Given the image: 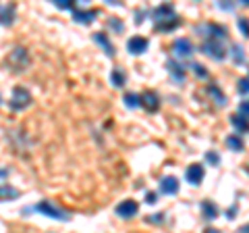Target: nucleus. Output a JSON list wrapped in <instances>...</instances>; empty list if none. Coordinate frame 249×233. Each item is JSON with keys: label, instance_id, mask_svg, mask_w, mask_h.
Segmentation results:
<instances>
[{"label": "nucleus", "instance_id": "c85d7f7f", "mask_svg": "<svg viewBox=\"0 0 249 233\" xmlns=\"http://www.w3.org/2000/svg\"><path fill=\"white\" fill-rule=\"evenodd\" d=\"M237 90H239V94L241 96H247V77H243V79H239V85H237Z\"/></svg>", "mask_w": 249, "mask_h": 233}, {"label": "nucleus", "instance_id": "4c0bfd02", "mask_svg": "<svg viewBox=\"0 0 249 233\" xmlns=\"http://www.w3.org/2000/svg\"><path fill=\"white\" fill-rule=\"evenodd\" d=\"M237 2H241V4H243V6H247V0H237Z\"/></svg>", "mask_w": 249, "mask_h": 233}, {"label": "nucleus", "instance_id": "473e14b6", "mask_svg": "<svg viewBox=\"0 0 249 233\" xmlns=\"http://www.w3.org/2000/svg\"><path fill=\"white\" fill-rule=\"evenodd\" d=\"M237 25H239V29H241V34L247 36V21H245V19H239Z\"/></svg>", "mask_w": 249, "mask_h": 233}, {"label": "nucleus", "instance_id": "bb28decb", "mask_svg": "<svg viewBox=\"0 0 249 233\" xmlns=\"http://www.w3.org/2000/svg\"><path fill=\"white\" fill-rule=\"evenodd\" d=\"M191 69H193V73H196L197 77H201V79H208V69H204V67H201L199 63H191Z\"/></svg>", "mask_w": 249, "mask_h": 233}, {"label": "nucleus", "instance_id": "6ab92c4d", "mask_svg": "<svg viewBox=\"0 0 249 233\" xmlns=\"http://www.w3.org/2000/svg\"><path fill=\"white\" fill-rule=\"evenodd\" d=\"M110 81L114 88H124V83H127V73L121 71V69H114L110 73Z\"/></svg>", "mask_w": 249, "mask_h": 233}, {"label": "nucleus", "instance_id": "f257e3e1", "mask_svg": "<svg viewBox=\"0 0 249 233\" xmlns=\"http://www.w3.org/2000/svg\"><path fill=\"white\" fill-rule=\"evenodd\" d=\"M154 21H156V29L162 34H168L173 32V29H177L178 25H181V19H178V15L175 11L173 4H160L158 9L154 11Z\"/></svg>", "mask_w": 249, "mask_h": 233}, {"label": "nucleus", "instance_id": "e433bc0d", "mask_svg": "<svg viewBox=\"0 0 249 233\" xmlns=\"http://www.w3.org/2000/svg\"><path fill=\"white\" fill-rule=\"evenodd\" d=\"M106 2H110V4H119V0H106Z\"/></svg>", "mask_w": 249, "mask_h": 233}, {"label": "nucleus", "instance_id": "a211bd4d", "mask_svg": "<svg viewBox=\"0 0 249 233\" xmlns=\"http://www.w3.org/2000/svg\"><path fill=\"white\" fill-rule=\"evenodd\" d=\"M201 213H204V216H206L208 221H214L216 216H218V208H216L214 202L204 200V202H201Z\"/></svg>", "mask_w": 249, "mask_h": 233}, {"label": "nucleus", "instance_id": "b1692460", "mask_svg": "<svg viewBox=\"0 0 249 233\" xmlns=\"http://www.w3.org/2000/svg\"><path fill=\"white\" fill-rule=\"evenodd\" d=\"M232 58H235V65H239V67H243L245 65V52H243V48L241 46H232Z\"/></svg>", "mask_w": 249, "mask_h": 233}, {"label": "nucleus", "instance_id": "c756f323", "mask_svg": "<svg viewBox=\"0 0 249 233\" xmlns=\"http://www.w3.org/2000/svg\"><path fill=\"white\" fill-rule=\"evenodd\" d=\"M147 223H154V225H162L164 223V214L158 213L156 216H147Z\"/></svg>", "mask_w": 249, "mask_h": 233}, {"label": "nucleus", "instance_id": "f8f14e48", "mask_svg": "<svg viewBox=\"0 0 249 233\" xmlns=\"http://www.w3.org/2000/svg\"><path fill=\"white\" fill-rule=\"evenodd\" d=\"M147 38H142V36H133L131 40L127 42V50L131 54H143L147 50Z\"/></svg>", "mask_w": 249, "mask_h": 233}, {"label": "nucleus", "instance_id": "2eb2a0df", "mask_svg": "<svg viewBox=\"0 0 249 233\" xmlns=\"http://www.w3.org/2000/svg\"><path fill=\"white\" fill-rule=\"evenodd\" d=\"M93 42H98L100 46H102L104 52L108 54V57H114V54H116L114 46H112L110 40H108V36H106V34H102V32H100V34H93Z\"/></svg>", "mask_w": 249, "mask_h": 233}, {"label": "nucleus", "instance_id": "f704fd0d", "mask_svg": "<svg viewBox=\"0 0 249 233\" xmlns=\"http://www.w3.org/2000/svg\"><path fill=\"white\" fill-rule=\"evenodd\" d=\"M247 111H249V108H247V102H245V100H243V102H241V104H239V113H241V115H243V116H247Z\"/></svg>", "mask_w": 249, "mask_h": 233}, {"label": "nucleus", "instance_id": "9b49d317", "mask_svg": "<svg viewBox=\"0 0 249 233\" xmlns=\"http://www.w3.org/2000/svg\"><path fill=\"white\" fill-rule=\"evenodd\" d=\"M173 50H175L177 57L187 58V57H191L196 48H193L191 40H187V38H178V40H175V44H173Z\"/></svg>", "mask_w": 249, "mask_h": 233}, {"label": "nucleus", "instance_id": "4468645a", "mask_svg": "<svg viewBox=\"0 0 249 233\" xmlns=\"http://www.w3.org/2000/svg\"><path fill=\"white\" fill-rule=\"evenodd\" d=\"M96 15H98L96 11H79V9H73V21L88 25V23L96 21Z\"/></svg>", "mask_w": 249, "mask_h": 233}, {"label": "nucleus", "instance_id": "f3484780", "mask_svg": "<svg viewBox=\"0 0 249 233\" xmlns=\"http://www.w3.org/2000/svg\"><path fill=\"white\" fill-rule=\"evenodd\" d=\"M206 92H208V96H212V98L216 100V104H218V106H224V104H227V96L222 94L218 85H208Z\"/></svg>", "mask_w": 249, "mask_h": 233}, {"label": "nucleus", "instance_id": "4be33fe9", "mask_svg": "<svg viewBox=\"0 0 249 233\" xmlns=\"http://www.w3.org/2000/svg\"><path fill=\"white\" fill-rule=\"evenodd\" d=\"M227 146H229L232 152H239V150H243V148H245L243 139H241L239 136H229V137H227Z\"/></svg>", "mask_w": 249, "mask_h": 233}, {"label": "nucleus", "instance_id": "cd10ccee", "mask_svg": "<svg viewBox=\"0 0 249 233\" xmlns=\"http://www.w3.org/2000/svg\"><path fill=\"white\" fill-rule=\"evenodd\" d=\"M206 162L212 167H218L220 165V156H218V152H206Z\"/></svg>", "mask_w": 249, "mask_h": 233}, {"label": "nucleus", "instance_id": "1a4fd4ad", "mask_svg": "<svg viewBox=\"0 0 249 233\" xmlns=\"http://www.w3.org/2000/svg\"><path fill=\"white\" fill-rule=\"evenodd\" d=\"M201 29H206L212 40H227L229 38V29L224 25H218V23H206ZM206 32H199V34H206Z\"/></svg>", "mask_w": 249, "mask_h": 233}, {"label": "nucleus", "instance_id": "a878e982", "mask_svg": "<svg viewBox=\"0 0 249 233\" xmlns=\"http://www.w3.org/2000/svg\"><path fill=\"white\" fill-rule=\"evenodd\" d=\"M54 6H58L60 11H71L75 6V0H52Z\"/></svg>", "mask_w": 249, "mask_h": 233}, {"label": "nucleus", "instance_id": "39448f33", "mask_svg": "<svg viewBox=\"0 0 249 233\" xmlns=\"http://www.w3.org/2000/svg\"><path fill=\"white\" fill-rule=\"evenodd\" d=\"M31 104V94L25 90V88H15L13 90V98L9 100V106L13 111H23Z\"/></svg>", "mask_w": 249, "mask_h": 233}, {"label": "nucleus", "instance_id": "ea45409f", "mask_svg": "<svg viewBox=\"0 0 249 233\" xmlns=\"http://www.w3.org/2000/svg\"><path fill=\"white\" fill-rule=\"evenodd\" d=\"M0 102H2V100H0Z\"/></svg>", "mask_w": 249, "mask_h": 233}, {"label": "nucleus", "instance_id": "20e7f679", "mask_svg": "<svg viewBox=\"0 0 249 233\" xmlns=\"http://www.w3.org/2000/svg\"><path fill=\"white\" fill-rule=\"evenodd\" d=\"M201 52L208 54V57L214 58V60L227 58V48L222 46V40H212V38H210V40L204 42V46H201Z\"/></svg>", "mask_w": 249, "mask_h": 233}, {"label": "nucleus", "instance_id": "ddd939ff", "mask_svg": "<svg viewBox=\"0 0 249 233\" xmlns=\"http://www.w3.org/2000/svg\"><path fill=\"white\" fill-rule=\"evenodd\" d=\"M178 179L177 177H164V179L160 181V192L162 194H168V196H175V194L178 192Z\"/></svg>", "mask_w": 249, "mask_h": 233}, {"label": "nucleus", "instance_id": "7ed1b4c3", "mask_svg": "<svg viewBox=\"0 0 249 233\" xmlns=\"http://www.w3.org/2000/svg\"><path fill=\"white\" fill-rule=\"evenodd\" d=\"M36 211L42 213V214H46V216H50V219H58V221H69V219H71V216H69L65 211H60L58 206H54L50 200L37 202V204H36Z\"/></svg>", "mask_w": 249, "mask_h": 233}, {"label": "nucleus", "instance_id": "393cba45", "mask_svg": "<svg viewBox=\"0 0 249 233\" xmlns=\"http://www.w3.org/2000/svg\"><path fill=\"white\" fill-rule=\"evenodd\" d=\"M123 102H124L127 108H135V106H139V96L137 94H124Z\"/></svg>", "mask_w": 249, "mask_h": 233}, {"label": "nucleus", "instance_id": "58836bf2", "mask_svg": "<svg viewBox=\"0 0 249 233\" xmlns=\"http://www.w3.org/2000/svg\"><path fill=\"white\" fill-rule=\"evenodd\" d=\"M85 2H89V0H85Z\"/></svg>", "mask_w": 249, "mask_h": 233}, {"label": "nucleus", "instance_id": "9d476101", "mask_svg": "<svg viewBox=\"0 0 249 233\" xmlns=\"http://www.w3.org/2000/svg\"><path fill=\"white\" fill-rule=\"evenodd\" d=\"M185 177H187V181H189V185H196L197 188V185L204 181V167L197 165V162H193L191 167H187Z\"/></svg>", "mask_w": 249, "mask_h": 233}, {"label": "nucleus", "instance_id": "72a5a7b5", "mask_svg": "<svg viewBox=\"0 0 249 233\" xmlns=\"http://www.w3.org/2000/svg\"><path fill=\"white\" fill-rule=\"evenodd\" d=\"M145 21V11H137L135 13V23L139 25V23H143Z\"/></svg>", "mask_w": 249, "mask_h": 233}, {"label": "nucleus", "instance_id": "f03ea898", "mask_svg": "<svg viewBox=\"0 0 249 233\" xmlns=\"http://www.w3.org/2000/svg\"><path fill=\"white\" fill-rule=\"evenodd\" d=\"M27 65H29L27 50L21 48V46H17V48H15V50L9 54V67L13 69V71L21 73V71H25V69H27Z\"/></svg>", "mask_w": 249, "mask_h": 233}, {"label": "nucleus", "instance_id": "c9c22d12", "mask_svg": "<svg viewBox=\"0 0 249 233\" xmlns=\"http://www.w3.org/2000/svg\"><path fill=\"white\" fill-rule=\"evenodd\" d=\"M235 214H237V206L229 208V213H227V216H229V219H235Z\"/></svg>", "mask_w": 249, "mask_h": 233}, {"label": "nucleus", "instance_id": "423d86ee", "mask_svg": "<svg viewBox=\"0 0 249 233\" xmlns=\"http://www.w3.org/2000/svg\"><path fill=\"white\" fill-rule=\"evenodd\" d=\"M139 211V206H137V202L135 200H123L119 206L114 208V213L121 216V219H133V216L137 214Z\"/></svg>", "mask_w": 249, "mask_h": 233}, {"label": "nucleus", "instance_id": "412c9836", "mask_svg": "<svg viewBox=\"0 0 249 233\" xmlns=\"http://www.w3.org/2000/svg\"><path fill=\"white\" fill-rule=\"evenodd\" d=\"M231 123H232V125H235V129L239 131V134H245V131H247V116H243V115H232L231 116Z\"/></svg>", "mask_w": 249, "mask_h": 233}, {"label": "nucleus", "instance_id": "7c9ffc66", "mask_svg": "<svg viewBox=\"0 0 249 233\" xmlns=\"http://www.w3.org/2000/svg\"><path fill=\"white\" fill-rule=\"evenodd\" d=\"M156 200H158V194H156V192H147V196H145L147 204H156Z\"/></svg>", "mask_w": 249, "mask_h": 233}, {"label": "nucleus", "instance_id": "2f4dec72", "mask_svg": "<svg viewBox=\"0 0 249 233\" xmlns=\"http://www.w3.org/2000/svg\"><path fill=\"white\" fill-rule=\"evenodd\" d=\"M218 6L224 11H232V2H229V0H218Z\"/></svg>", "mask_w": 249, "mask_h": 233}, {"label": "nucleus", "instance_id": "5701e85b", "mask_svg": "<svg viewBox=\"0 0 249 233\" xmlns=\"http://www.w3.org/2000/svg\"><path fill=\"white\" fill-rule=\"evenodd\" d=\"M108 29H112L114 34H123L124 32V23L121 19H116V17H108Z\"/></svg>", "mask_w": 249, "mask_h": 233}, {"label": "nucleus", "instance_id": "aec40b11", "mask_svg": "<svg viewBox=\"0 0 249 233\" xmlns=\"http://www.w3.org/2000/svg\"><path fill=\"white\" fill-rule=\"evenodd\" d=\"M19 198V192L11 188V185H0V202L4 200H17Z\"/></svg>", "mask_w": 249, "mask_h": 233}, {"label": "nucleus", "instance_id": "0eeeda50", "mask_svg": "<svg viewBox=\"0 0 249 233\" xmlns=\"http://www.w3.org/2000/svg\"><path fill=\"white\" fill-rule=\"evenodd\" d=\"M166 69H168L170 77H173V81H177L178 85H183V83H185V77H187V69H185V65L177 63V60H166Z\"/></svg>", "mask_w": 249, "mask_h": 233}, {"label": "nucleus", "instance_id": "dca6fc26", "mask_svg": "<svg viewBox=\"0 0 249 233\" xmlns=\"http://www.w3.org/2000/svg\"><path fill=\"white\" fill-rule=\"evenodd\" d=\"M0 23L4 27H9L15 23V4H6L4 9H0Z\"/></svg>", "mask_w": 249, "mask_h": 233}, {"label": "nucleus", "instance_id": "6e6552de", "mask_svg": "<svg viewBox=\"0 0 249 233\" xmlns=\"http://www.w3.org/2000/svg\"><path fill=\"white\" fill-rule=\"evenodd\" d=\"M139 104H142L147 113H154V111H158V106H160V96L156 94V92H143V94L139 96Z\"/></svg>", "mask_w": 249, "mask_h": 233}]
</instances>
